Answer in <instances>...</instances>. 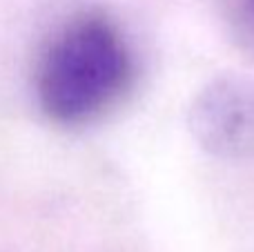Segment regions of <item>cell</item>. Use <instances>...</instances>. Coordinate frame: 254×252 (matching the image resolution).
<instances>
[{
	"mask_svg": "<svg viewBox=\"0 0 254 252\" xmlns=\"http://www.w3.org/2000/svg\"><path fill=\"white\" fill-rule=\"evenodd\" d=\"M188 125L210 154L254 161V76L225 74L205 85L190 107Z\"/></svg>",
	"mask_w": 254,
	"mask_h": 252,
	"instance_id": "7a4b0ae2",
	"label": "cell"
},
{
	"mask_svg": "<svg viewBox=\"0 0 254 252\" xmlns=\"http://www.w3.org/2000/svg\"><path fill=\"white\" fill-rule=\"evenodd\" d=\"M136 58L123 29L103 11L61 25L36 65V98L52 123L85 127L121 105L134 87Z\"/></svg>",
	"mask_w": 254,
	"mask_h": 252,
	"instance_id": "6da1fadb",
	"label": "cell"
},
{
	"mask_svg": "<svg viewBox=\"0 0 254 252\" xmlns=\"http://www.w3.org/2000/svg\"><path fill=\"white\" fill-rule=\"evenodd\" d=\"M223 13L239 45L254 54V0H223Z\"/></svg>",
	"mask_w": 254,
	"mask_h": 252,
	"instance_id": "3957f363",
	"label": "cell"
}]
</instances>
